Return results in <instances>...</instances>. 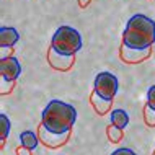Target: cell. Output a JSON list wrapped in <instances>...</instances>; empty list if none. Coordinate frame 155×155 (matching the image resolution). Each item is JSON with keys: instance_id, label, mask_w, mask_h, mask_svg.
Masks as SVG:
<instances>
[{"instance_id": "6da1fadb", "label": "cell", "mask_w": 155, "mask_h": 155, "mask_svg": "<svg viewBox=\"0 0 155 155\" xmlns=\"http://www.w3.org/2000/svg\"><path fill=\"white\" fill-rule=\"evenodd\" d=\"M155 43V21L137 13L129 18L123 33V44L131 49H150Z\"/></svg>"}, {"instance_id": "7a4b0ae2", "label": "cell", "mask_w": 155, "mask_h": 155, "mask_svg": "<svg viewBox=\"0 0 155 155\" xmlns=\"http://www.w3.org/2000/svg\"><path fill=\"white\" fill-rule=\"evenodd\" d=\"M75 121H77V110L72 104L61 100H51L41 114V124L48 131L56 134L72 131Z\"/></svg>"}, {"instance_id": "3957f363", "label": "cell", "mask_w": 155, "mask_h": 155, "mask_svg": "<svg viewBox=\"0 0 155 155\" xmlns=\"http://www.w3.org/2000/svg\"><path fill=\"white\" fill-rule=\"evenodd\" d=\"M51 48L64 56H75L82 49V36L70 26H61L51 38Z\"/></svg>"}, {"instance_id": "277c9868", "label": "cell", "mask_w": 155, "mask_h": 155, "mask_svg": "<svg viewBox=\"0 0 155 155\" xmlns=\"http://www.w3.org/2000/svg\"><path fill=\"white\" fill-rule=\"evenodd\" d=\"M118 90H119V82L116 78V75H113L111 72H100L95 77L93 91L96 95H100L101 98L113 101Z\"/></svg>"}, {"instance_id": "5b68a950", "label": "cell", "mask_w": 155, "mask_h": 155, "mask_svg": "<svg viewBox=\"0 0 155 155\" xmlns=\"http://www.w3.org/2000/svg\"><path fill=\"white\" fill-rule=\"evenodd\" d=\"M38 137H39V142H43L46 147L49 149H59L62 145L69 140L70 137V131L69 132H64V134H56V132H51L44 127L43 124H39L38 127Z\"/></svg>"}, {"instance_id": "8992f818", "label": "cell", "mask_w": 155, "mask_h": 155, "mask_svg": "<svg viewBox=\"0 0 155 155\" xmlns=\"http://www.w3.org/2000/svg\"><path fill=\"white\" fill-rule=\"evenodd\" d=\"M75 62V56H64V54H59L57 51L49 46V51H48V64L56 70H61V72H67L74 67Z\"/></svg>"}, {"instance_id": "52a82bcc", "label": "cell", "mask_w": 155, "mask_h": 155, "mask_svg": "<svg viewBox=\"0 0 155 155\" xmlns=\"http://www.w3.org/2000/svg\"><path fill=\"white\" fill-rule=\"evenodd\" d=\"M21 74V64L15 59V57H5L0 59V75L2 78H5L8 82H15L16 77H20Z\"/></svg>"}, {"instance_id": "ba28073f", "label": "cell", "mask_w": 155, "mask_h": 155, "mask_svg": "<svg viewBox=\"0 0 155 155\" xmlns=\"http://www.w3.org/2000/svg\"><path fill=\"white\" fill-rule=\"evenodd\" d=\"M150 54H152L150 49H131V48H127V46L121 44L119 57L126 62V64H139V62L147 59Z\"/></svg>"}, {"instance_id": "9c48e42d", "label": "cell", "mask_w": 155, "mask_h": 155, "mask_svg": "<svg viewBox=\"0 0 155 155\" xmlns=\"http://www.w3.org/2000/svg\"><path fill=\"white\" fill-rule=\"evenodd\" d=\"M20 35L15 28L12 26H2L0 28V46L2 48H13L18 43Z\"/></svg>"}, {"instance_id": "30bf717a", "label": "cell", "mask_w": 155, "mask_h": 155, "mask_svg": "<svg viewBox=\"0 0 155 155\" xmlns=\"http://www.w3.org/2000/svg\"><path fill=\"white\" fill-rule=\"evenodd\" d=\"M90 103H91V106L95 108V111L98 113L100 116L106 114V113L111 110V106H113V101H108V100L101 98V96L96 95L95 91H93V93H91V96H90Z\"/></svg>"}, {"instance_id": "8fae6325", "label": "cell", "mask_w": 155, "mask_h": 155, "mask_svg": "<svg viewBox=\"0 0 155 155\" xmlns=\"http://www.w3.org/2000/svg\"><path fill=\"white\" fill-rule=\"evenodd\" d=\"M20 144H21V147L28 150H35L36 145L39 144V137L33 131H23L20 134Z\"/></svg>"}, {"instance_id": "7c38bea8", "label": "cell", "mask_w": 155, "mask_h": 155, "mask_svg": "<svg viewBox=\"0 0 155 155\" xmlns=\"http://www.w3.org/2000/svg\"><path fill=\"white\" fill-rule=\"evenodd\" d=\"M110 119H111V124L119 129H124L129 124V114L124 110H113L110 114Z\"/></svg>"}, {"instance_id": "4fadbf2b", "label": "cell", "mask_w": 155, "mask_h": 155, "mask_svg": "<svg viewBox=\"0 0 155 155\" xmlns=\"http://www.w3.org/2000/svg\"><path fill=\"white\" fill-rule=\"evenodd\" d=\"M8 134H10V121H8V116L5 113H2L0 114V139H2V145L7 140Z\"/></svg>"}, {"instance_id": "5bb4252c", "label": "cell", "mask_w": 155, "mask_h": 155, "mask_svg": "<svg viewBox=\"0 0 155 155\" xmlns=\"http://www.w3.org/2000/svg\"><path fill=\"white\" fill-rule=\"evenodd\" d=\"M106 134H108V139H110L113 144H116V142H119L121 139H123V129L119 127H114L113 124L108 126L106 129Z\"/></svg>"}, {"instance_id": "9a60e30c", "label": "cell", "mask_w": 155, "mask_h": 155, "mask_svg": "<svg viewBox=\"0 0 155 155\" xmlns=\"http://www.w3.org/2000/svg\"><path fill=\"white\" fill-rule=\"evenodd\" d=\"M144 121L150 127H155V110H152L149 104H145L144 108Z\"/></svg>"}, {"instance_id": "2e32d148", "label": "cell", "mask_w": 155, "mask_h": 155, "mask_svg": "<svg viewBox=\"0 0 155 155\" xmlns=\"http://www.w3.org/2000/svg\"><path fill=\"white\" fill-rule=\"evenodd\" d=\"M147 104L152 110H155V85H152L147 91Z\"/></svg>"}, {"instance_id": "e0dca14e", "label": "cell", "mask_w": 155, "mask_h": 155, "mask_svg": "<svg viewBox=\"0 0 155 155\" xmlns=\"http://www.w3.org/2000/svg\"><path fill=\"white\" fill-rule=\"evenodd\" d=\"M13 85H15V82H8L5 78H2V95L10 93L12 88H13Z\"/></svg>"}, {"instance_id": "ac0fdd59", "label": "cell", "mask_w": 155, "mask_h": 155, "mask_svg": "<svg viewBox=\"0 0 155 155\" xmlns=\"http://www.w3.org/2000/svg\"><path fill=\"white\" fill-rule=\"evenodd\" d=\"M111 155H137L136 152H134L132 149H127V147H123V149H118V150H114Z\"/></svg>"}, {"instance_id": "d6986e66", "label": "cell", "mask_w": 155, "mask_h": 155, "mask_svg": "<svg viewBox=\"0 0 155 155\" xmlns=\"http://www.w3.org/2000/svg\"><path fill=\"white\" fill-rule=\"evenodd\" d=\"M16 155H33V150H28V149H25L20 145V147L16 149Z\"/></svg>"}, {"instance_id": "ffe728a7", "label": "cell", "mask_w": 155, "mask_h": 155, "mask_svg": "<svg viewBox=\"0 0 155 155\" xmlns=\"http://www.w3.org/2000/svg\"><path fill=\"white\" fill-rule=\"evenodd\" d=\"M78 3H80V7H87L90 3V0H78Z\"/></svg>"}, {"instance_id": "44dd1931", "label": "cell", "mask_w": 155, "mask_h": 155, "mask_svg": "<svg viewBox=\"0 0 155 155\" xmlns=\"http://www.w3.org/2000/svg\"><path fill=\"white\" fill-rule=\"evenodd\" d=\"M152 155H155V152H153V153H152Z\"/></svg>"}]
</instances>
